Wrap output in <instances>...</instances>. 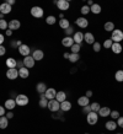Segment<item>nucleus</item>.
I'll use <instances>...</instances> for the list:
<instances>
[{
	"mask_svg": "<svg viewBox=\"0 0 123 134\" xmlns=\"http://www.w3.org/2000/svg\"><path fill=\"white\" fill-rule=\"evenodd\" d=\"M15 101H16V105L17 106H21V107H24V106H27L29 105V101L30 98L27 95H24V93H19L16 95V98H15Z\"/></svg>",
	"mask_w": 123,
	"mask_h": 134,
	"instance_id": "1",
	"label": "nucleus"
},
{
	"mask_svg": "<svg viewBox=\"0 0 123 134\" xmlns=\"http://www.w3.org/2000/svg\"><path fill=\"white\" fill-rule=\"evenodd\" d=\"M111 40H112V42H115V43H121L123 41V31L115 29V31H112Z\"/></svg>",
	"mask_w": 123,
	"mask_h": 134,
	"instance_id": "2",
	"label": "nucleus"
},
{
	"mask_svg": "<svg viewBox=\"0 0 123 134\" xmlns=\"http://www.w3.org/2000/svg\"><path fill=\"white\" fill-rule=\"evenodd\" d=\"M47 108H48L51 112H58V111L60 110V103L54 98V100H49L48 101V106H47Z\"/></svg>",
	"mask_w": 123,
	"mask_h": 134,
	"instance_id": "3",
	"label": "nucleus"
},
{
	"mask_svg": "<svg viewBox=\"0 0 123 134\" xmlns=\"http://www.w3.org/2000/svg\"><path fill=\"white\" fill-rule=\"evenodd\" d=\"M86 121H87V123H89L90 126H95L98 121V114L96 113V112H92V111H91L89 114H86Z\"/></svg>",
	"mask_w": 123,
	"mask_h": 134,
	"instance_id": "4",
	"label": "nucleus"
},
{
	"mask_svg": "<svg viewBox=\"0 0 123 134\" xmlns=\"http://www.w3.org/2000/svg\"><path fill=\"white\" fill-rule=\"evenodd\" d=\"M30 12H31V15H32L35 19H41V17L43 16V14H44V11H43V9H42L41 6H33Z\"/></svg>",
	"mask_w": 123,
	"mask_h": 134,
	"instance_id": "5",
	"label": "nucleus"
},
{
	"mask_svg": "<svg viewBox=\"0 0 123 134\" xmlns=\"http://www.w3.org/2000/svg\"><path fill=\"white\" fill-rule=\"evenodd\" d=\"M22 63H24V66H25V68H27V69H32L33 66H35V63H36V60H35V59L32 58V55H27V57L24 58Z\"/></svg>",
	"mask_w": 123,
	"mask_h": 134,
	"instance_id": "6",
	"label": "nucleus"
},
{
	"mask_svg": "<svg viewBox=\"0 0 123 134\" xmlns=\"http://www.w3.org/2000/svg\"><path fill=\"white\" fill-rule=\"evenodd\" d=\"M6 77L9 80H16L19 77V69L14 68V69H8L6 70Z\"/></svg>",
	"mask_w": 123,
	"mask_h": 134,
	"instance_id": "7",
	"label": "nucleus"
},
{
	"mask_svg": "<svg viewBox=\"0 0 123 134\" xmlns=\"http://www.w3.org/2000/svg\"><path fill=\"white\" fill-rule=\"evenodd\" d=\"M57 90L55 89H53V87H48V89H47V91H46L44 92V96H46V98H47V100H54V98H55V96H57Z\"/></svg>",
	"mask_w": 123,
	"mask_h": 134,
	"instance_id": "8",
	"label": "nucleus"
},
{
	"mask_svg": "<svg viewBox=\"0 0 123 134\" xmlns=\"http://www.w3.org/2000/svg\"><path fill=\"white\" fill-rule=\"evenodd\" d=\"M70 6V3L69 0H58V4H57V8L60 10V11H66Z\"/></svg>",
	"mask_w": 123,
	"mask_h": 134,
	"instance_id": "9",
	"label": "nucleus"
},
{
	"mask_svg": "<svg viewBox=\"0 0 123 134\" xmlns=\"http://www.w3.org/2000/svg\"><path fill=\"white\" fill-rule=\"evenodd\" d=\"M17 49H19V53H20L21 55H24V58L30 55V53H31V48L27 44H21Z\"/></svg>",
	"mask_w": 123,
	"mask_h": 134,
	"instance_id": "10",
	"label": "nucleus"
},
{
	"mask_svg": "<svg viewBox=\"0 0 123 134\" xmlns=\"http://www.w3.org/2000/svg\"><path fill=\"white\" fill-rule=\"evenodd\" d=\"M43 57H44V53H43V51H42V49H33L32 58L36 62L42 60V59H43Z\"/></svg>",
	"mask_w": 123,
	"mask_h": 134,
	"instance_id": "11",
	"label": "nucleus"
},
{
	"mask_svg": "<svg viewBox=\"0 0 123 134\" xmlns=\"http://www.w3.org/2000/svg\"><path fill=\"white\" fill-rule=\"evenodd\" d=\"M16 106H17L16 101H15L14 98H8V100L5 101V103H4V107L6 108V110H9V111H12Z\"/></svg>",
	"mask_w": 123,
	"mask_h": 134,
	"instance_id": "12",
	"label": "nucleus"
},
{
	"mask_svg": "<svg viewBox=\"0 0 123 134\" xmlns=\"http://www.w3.org/2000/svg\"><path fill=\"white\" fill-rule=\"evenodd\" d=\"M75 24H76V26H79L80 29H86V27L89 26V21L86 20L85 17H79V19L75 20Z\"/></svg>",
	"mask_w": 123,
	"mask_h": 134,
	"instance_id": "13",
	"label": "nucleus"
},
{
	"mask_svg": "<svg viewBox=\"0 0 123 134\" xmlns=\"http://www.w3.org/2000/svg\"><path fill=\"white\" fill-rule=\"evenodd\" d=\"M84 41H85L87 44H94L95 42H96L95 41V36L91 32L84 33Z\"/></svg>",
	"mask_w": 123,
	"mask_h": 134,
	"instance_id": "14",
	"label": "nucleus"
},
{
	"mask_svg": "<svg viewBox=\"0 0 123 134\" xmlns=\"http://www.w3.org/2000/svg\"><path fill=\"white\" fill-rule=\"evenodd\" d=\"M21 27V22L19 20H11L9 22V30L11 31H17Z\"/></svg>",
	"mask_w": 123,
	"mask_h": 134,
	"instance_id": "15",
	"label": "nucleus"
},
{
	"mask_svg": "<svg viewBox=\"0 0 123 134\" xmlns=\"http://www.w3.org/2000/svg\"><path fill=\"white\" fill-rule=\"evenodd\" d=\"M73 40H74V43H76V44H80L81 46L82 41H84V33L81 32H75L73 36Z\"/></svg>",
	"mask_w": 123,
	"mask_h": 134,
	"instance_id": "16",
	"label": "nucleus"
},
{
	"mask_svg": "<svg viewBox=\"0 0 123 134\" xmlns=\"http://www.w3.org/2000/svg\"><path fill=\"white\" fill-rule=\"evenodd\" d=\"M12 10V6H10L9 4L6 3H3V4L0 5V12L3 14V15H6V14H10Z\"/></svg>",
	"mask_w": 123,
	"mask_h": 134,
	"instance_id": "17",
	"label": "nucleus"
},
{
	"mask_svg": "<svg viewBox=\"0 0 123 134\" xmlns=\"http://www.w3.org/2000/svg\"><path fill=\"white\" fill-rule=\"evenodd\" d=\"M62 44L64 46V47H66V48H71V46L74 44V40L73 37H64L63 40H62Z\"/></svg>",
	"mask_w": 123,
	"mask_h": 134,
	"instance_id": "18",
	"label": "nucleus"
},
{
	"mask_svg": "<svg viewBox=\"0 0 123 134\" xmlns=\"http://www.w3.org/2000/svg\"><path fill=\"white\" fill-rule=\"evenodd\" d=\"M5 64H6V66H8V69H14V68H16L17 66V60L12 57L8 58L6 62H5Z\"/></svg>",
	"mask_w": 123,
	"mask_h": 134,
	"instance_id": "19",
	"label": "nucleus"
},
{
	"mask_svg": "<svg viewBox=\"0 0 123 134\" xmlns=\"http://www.w3.org/2000/svg\"><path fill=\"white\" fill-rule=\"evenodd\" d=\"M29 76H30V69L25 68V66H22V68L19 69V77H21V79H27Z\"/></svg>",
	"mask_w": 123,
	"mask_h": 134,
	"instance_id": "20",
	"label": "nucleus"
},
{
	"mask_svg": "<svg viewBox=\"0 0 123 134\" xmlns=\"http://www.w3.org/2000/svg\"><path fill=\"white\" fill-rule=\"evenodd\" d=\"M38 105L41 108H47V106H48V100L46 98L44 93H41L40 95V102H38Z\"/></svg>",
	"mask_w": 123,
	"mask_h": 134,
	"instance_id": "21",
	"label": "nucleus"
},
{
	"mask_svg": "<svg viewBox=\"0 0 123 134\" xmlns=\"http://www.w3.org/2000/svg\"><path fill=\"white\" fill-rule=\"evenodd\" d=\"M47 89H48V87H47V85H46L44 82H38L36 85V91L40 93V95H41V93H44L46 91H47Z\"/></svg>",
	"mask_w": 123,
	"mask_h": 134,
	"instance_id": "22",
	"label": "nucleus"
},
{
	"mask_svg": "<svg viewBox=\"0 0 123 134\" xmlns=\"http://www.w3.org/2000/svg\"><path fill=\"white\" fill-rule=\"evenodd\" d=\"M98 116H101V117H108L111 114V110L108 108V107H101L100 108V111L97 112Z\"/></svg>",
	"mask_w": 123,
	"mask_h": 134,
	"instance_id": "23",
	"label": "nucleus"
},
{
	"mask_svg": "<svg viewBox=\"0 0 123 134\" xmlns=\"http://www.w3.org/2000/svg\"><path fill=\"white\" fill-rule=\"evenodd\" d=\"M60 110H62V112H68V111H70L71 110V102H69V101H64V102H62L60 103Z\"/></svg>",
	"mask_w": 123,
	"mask_h": 134,
	"instance_id": "24",
	"label": "nucleus"
},
{
	"mask_svg": "<svg viewBox=\"0 0 123 134\" xmlns=\"http://www.w3.org/2000/svg\"><path fill=\"white\" fill-rule=\"evenodd\" d=\"M78 105L81 106V107H85V106L90 105V100L86 97V96H81V97L78 98Z\"/></svg>",
	"mask_w": 123,
	"mask_h": 134,
	"instance_id": "25",
	"label": "nucleus"
},
{
	"mask_svg": "<svg viewBox=\"0 0 123 134\" xmlns=\"http://www.w3.org/2000/svg\"><path fill=\"white\" fill-rule=\"evenodd\" d=\"M55 100H57L59 103L64 102L66 100V93L64 92V91H58V92H57V96H55Z\"/></svg>",
	"mask_w": 123,
	"mask_h": 134,
	"instance_id": "26",
	"label": "nucleus"
},
{
	"mask_svg": "<svg viewBox=\"0 0 123 134\" xmlns=\"http://www.w3.org/2000/svg\"><path fill=\"white\" fill-rule=\"evenodd\" d=\"M111 49H112V52L115 53V54H119V53H122V51H123L121 43H115V42H113V44H112Z\"/></svg>",
	"mask_w": 123,
	"mask_h": 134,
	"instance_id": "27",
	"label": "nucleus"
},
{
	"mask_svg": "<svg viewBox=\"0 0 123 134\" xmlns=\"http://www.w3.org/2000/svg\"><path fill=\"white\" fill-rule=\"evenodd\" d=\"M103 29H105V31H107V32H112V31H115V24H113L112 21H107V22H105V25H103Z\"/></svg>",
	"mask_w": 123,
	"mask_h": 134,
	"instance_id": "28",
	"label": "nucleus"
},
{
	"mask_svg": "<svg viewBox=\"0 0 123 134\" xmlns=\"http://www.w3.org/2000/svg\"><path fill=\"white\" fill-rule=\"evenodd\" d=\"M9 126V119L6 118V116L0 117V129H6Z\"/></svg>",
	"mask_w": 123,
	"mask_h": 134,
	"instance_id": "29",
	"label": "nucleus"
},
{
	"mask_svg": "<svg viewBox=\"0 0 123 134\" xmlns=\"http://www.w3.org/2000/svg\"><path fill=\"white\" fill-rule=\"evenodd\" d=\"M101 10H102V8H101V5H98V4H94L92 6H90V12H92L95 15L100 14Z\"/></svg>",
	"mask_w": 123,
	"mask_h": 134,
	"instance_id": "30",
	"label": "nucleus"
},
{
	"mask_svg": "<svg viewBox=\"0 0 123 134\" xmlns=\"http://www.w3.org/2000/svg\"><path fill=\"white\" fill-rule=\"evenodd\" d=\"M117 122H115V121H108V122H106V129L107 130H116V128H117Z\"/></svg>",
	"mask_w": 123,
	"mask_h": 134,
	"instance_id": "31",
	"label": "nucleus"
},
{
	"mask_svg": "<svg viewBox=\"0 0 123 134\" xmlns=\"http://www.w3.org/2000/svg\"><path fill=\"white\" fill-rule=\"evenodd\" d=\"M59 26H60V29L66 30L70 26L69 20H66V19H62V20H59Z\"/></svg>",
	"mask_w": 123,
	"mask_h": 134,
	"instance_id": "32",
	"label": "nucleus"
},
{
	"mask_svg": "<svg viewBox=\"0 0 123 134\" xmlns=\"http://www.w3.org/2000/svg\"><path fill=\"white\" fill-rule=\"evenodd\" d=\"M115 79H116V81L123 82V70L122 69H119V70H117V71H116Z\"/></svg>",
	"mask_w": 123,
	"mask_h": 134,
	"instance_id": "33",
	"label": "nucleus"
},
{
	"mask_svg": "<svg viewBox=\"0 0 123 134\" xmlns=\"http://www.w3.org/2000/svg\"><path fill=\"white\" fill-rule=\"evenodd\" d=\"M71 53H74V54H79V52H80V49H81V46L80 44H76V43H74L73 46H71Z\"/></svg>",
	"mask_w": 123,
	"mask_h": 134,
	"instance_id": "34",
	"label": "nucleus"
},
{
	"mask_svg": "<svg viewBox=\"0 0 123 134\" xmlns=\"http://www.w3.org/2000/svg\"><path fill=\"white\" fill-rule=\"evenodd\" d=\"M90 107H91V111H92V112H96V113H97L98 111H100V108H101L100 103H97V102H92L90 105Z\"/></svg>",
	"mask_w": 123,
	"mask_h": 134,
	"instance_id": "35",
	"label": "nucleus"
},
{
	"mask_svg": "<svg viewBox=\"0 0 123 134\" xmlns=\"http://www.w3.org/2000/svg\"><path fill=\"white\" fill-rule=\"evenodd\" d=\"M8 29H9V22L6 20H4V19H1V20H0V30L6 31Z\"/></svg>",
	"mask_w": 123,
	"mask_h": 134,
	"instance_id": "36",
	"label": "nucleus"
},
{
	"mask_svg": "<svg viewBox=\"0 0 123 134\" xmlns=\"http://www.w3.org/2000/svg\"><path fill=\"white\" fill-rule=\"evenodd\" d=\"M46 22H47V25H49V26H52V25H54L55 22H57V19H55V16H48L47 19H46Z\"/></svg>",
	"mask_w": 123,
	"mask_h": 134,
	"instance_id": "37",
	"label": "nucleus"
},
{
	"mask_svg": "<svg viewBox=\"0 0 123 134\" xmlns=\"http://www.w3.org/2000/svg\"><path fill=\"white\" fill-rule=\"evenodd\" d=\"M79 59H80V55H79V54H74V53H70L69 60L71 62V63H76Z\"/></svg>",
	"mask_w": 123,
	"mask_h": 134,
	"instance_id": "38",
	"label": "nucleus"
},
{
	"mask_svg": "<svg viewBox=\"0 0 123 134\" xmlns=\"http://www.w3.org/2000/svg\"><path fill=\"white\" fill-rule=\"evenodd\" d=\"M64 33H65V36H66V37H70L71 35H74L75 32H74L73 26H69V27H68L66 30H64Z\"/></svg>",
	"mask_w": 123,
	"mask_h": 134,
	"instance_id": "39",
	"label": "nucleus"
},
{
	"mask_svg": "<svg viewBox=\"0 0 123 134\" xmlns=\"http://www.w3.org/2000/svg\"><path fill=\"white\" fill-rule=\"evenodd\" d=\"M80 11H81L82 15H87V14H90V6H87V5H84V6H81Z\"/></svg>",
	"mask_w": 123,
	"mask_h": 134,
	"instance_id": "40",
	"label": "nucleus"
},
{
	"mask_svg": "<svg viewBox=\"0 0 123 134\" xmlns=\"http://www.w3.org/2000/svg\"><path fill=\"white\" fill-rule=\"evenodd\" d=\"M21 44H22V42L19 41V40H12L11 41V47L12 48H19Z\"/></svg>",
	"mask_w": 123,
	"mask_h": 134,
	"instance_id": "41",
	"label": "nucleus"
},
{
	"mask_svg": "<svg viewBox=\"0 0 123 134\" xmlns=\"http://www.w3.org/2000/svg\"><path fill=\"white\" fill-rule=\"evenodd\" d=\"M112 44H113V42H112V40H111V38H108V40H106V41L103 42V47H105L106 49L111 48V47H112Z\"/></svg>",
	"mask_w": 123,
	"mask_h": 134,
	"instance_id": "42",
	"label": "nucleus"
},
{
	"mask_svg": "<svg viewBox=\"0 0 123 134\" xmlns=\"http://www.w3.org/2000/svg\"><path fill=\"white\" fill-rule=\"evenodd\" d=\"M110 116H111V118H113V119H118V118H119V112H118V111H111V114H110Z\"/></svg>",
	"mask_w": 123,
	"mask_h": 134,
	"instance_id": "43",
	"label": "nucleus"
},
{
	"mask_svg": "<svg viewBox=\"0 0 123 134\" xmlns=\"http://www.w3.org/2000/svg\"><path fill=\"white\" fill-rule=\"evenodd\" d=\"M92 48H94V52H100L101 51V44L98 43V42H95L94 44H92Z\"/></svg>",
	"mask_w": 123,
	"mask_h": 134,
	"instance_id": "44",
	"label": "nucleus"
},
{
	"mask_svg": "<svg viewBox=\"0 0 123 134\" xmlns=\"http://www.w3.org/2000/svg\"><path fill=\"white\" fill-rule=\"evenodd\" d=\"M90 112H91V107H90V105L85 106V107H82V113H84V114H89Z\"/></svg>",
	"mask_w": 123,
	"mask_h": 134,
	"instance_id": "45",
	"label": "nucleus"
},
{
	"mask_svg": "<svg viewBox=\"0 0 123 134\" xmlns=\"http://www.w3.org/2000/svg\"><path fill=\"white\" fill-rule=\"evenodd\" d=\"M5 53H6V48H5L4 46H0V57L5 55Z\"/></svg>",
	"mask_w": 123,
	"mask_h": 134,
	"instance_id": "46",
	"label": "nucleus"
},
{
	"mask_svg": "<svg viewBox=\"0 0 123 134\" xmlns=\"http://www.w3.org/2000/svg\"><path fill=\"white\" fill-rule=\"evenodd\" d=\"M117 126L123 128V117H121V116H119V118L117 119Z\"/></svg>",
	"mask_w": 123,
	"mask_h": 134,
	"instance_id": "47",
	"label": "nucleus"
},
{
	"mask_svg": "<svg viewBox=\"0 0 123 134\" xmlns=\"http://www.w3.org/2000/svg\"><path fill=\"white\" fill-rule=\"evenodd\" d=\"M5 110H6V108H5L4 106H0V117H3V116H5Z\"/></svg>",
	"mask_w": 123,
	"mask_h": 134,
	"instance_id": "48",
	"label": "nucleus"
},
{
	"mask_svg": "<svg viewBox=\"0 0 123 134\" xmlns=\"http://www.w3.org/2000/svg\"><path fill=\"white\" fill-rule=\"evenodd\" d=\"M85 96H86L87 98L92 97V91H91V90H87V91H86V93H85Z\"/></svg>",
	"mask_w": 123,
	"mask_h": 134,
	"instance_id": "49",
	"label": "nucleus"
},
{
	"mask_svg": "<svg viewBox=\"0 0 123 134\" xmlns=\"http://www.w3.org/2000/svg\"><path fill=\"white\" fill-rule=\"evenodd\" d=\"M12 117H14V113H12V111H10V112H8V113H6V118H8V119H11Z\"/></svg>",
	"mask_w": 123,
	"mask_h": 134,
	"instance_id": "50",
	"label": "nucleus"
},
{
	"mask_svg": "<svg viewBox=\"0 0 123 134\" xmlns=\"http://www.w3.org/2000/svg\"><path fill=\"white\" fill-rule=\"evenodd\" d=\"M5 3H6V4H9L10 6H12V5H15V3H16V1H15V0H6Z\"/></svg>",
	"mask_w": 123,
	"mask_h": 134,
	"instance_id": "51",
	"label": "nucleus"
},
{
	"mask_svg": "<svg viewBox=\"0 0 123 134\" xmlns=\"http://www.w3.org/2000/svg\"><path fill=\"white\" fill-rule=\"evenodd\" d=\"M4 41H5L4 35H1V33H0V46H3V44H4Z\"/></svg>",
	"mask_w": 123,
	"mask_h": 134,
	"instance_id": "52",
	"label": "nucleus"
},
{
	"mask_svg": "<svg viewBox=\"0 0 123 134\" xmlns=\"http://www.w3.org/2000/svg\"><path fill=\"white\" fill-rule=\"evenodd\" d=\"M5 36H12V31L11 30H6V31H5Z\"/></svg>",
	"mask_w": 123,
	"mask_h": 134,
	"instance_id": "53",
	"label": "nucleus"
},
{
	"mask_svg": "<svg viewBox=\"0 0 123 134\" xmlns=\"http://www.w3.org/2000/svg\"><path fill=\"white\" fill-rule=\"evenodd\" d=\"M22 66H24V63H22V62H17V66H16V68H19V69H20V68H22Z\"/></svg>",
	"mask_w": 123,
	"mask_h": 134,
	"instance_id": "54",
	"label": "nucleus"
},
{
	"mask_svg": "<svg viewBox=\"0 0 123 134\" xmlns=\"http://www.w3.org/2000/svg\"><path fill=\"white\" fill-rule=\"evenodd\" d=\"M69 55H70V53H68V52H65L64 54H63V57L65 58V59H69Z\"/></svg>",
	"mask_w": 123,
	"mask_h": 134,
	"instance_id": "55",
	"label": "nucleus"
},
{
	"mask_svg": "<svg viewBox=\"0 0 123 134\" xmlns=\"http://www.w3.org/2000/svg\"><path fill=\"white\" fill-rule=\"evenodd\" d=\"M1 19H3V14L0 12V20H1Z\"/></svg>",
	"mask_w": 123,
	"mask_h": 134,
	"instance_id": "56",
	"label": "nucleus"
},
{
	"mask_svg": "<svg viewBox=\"0 0 123 134\" xmlns=\"http://www.w3.org/2000/svg\"><path fill=\"white\" fill-rule=\"evenodd\" d=\"M85 134H90V133H85Z\"/></svg>",
	"mask_w": 123,
	"mask_h": 134,
	"instance_id": "57",
	"label": "nucleus"
},
{
	"mask_svg": "<svg viewBox=\"0 0 123 134\" xmlns=\"http://www.w3.org/2000/svg\"><path fill=\"white\" fill-rule=\"evenodd\" d=\"M117 134H121V133H117ZM122 134H123V133H122Z\"/></svg>",
	"mask_w": 123,
	"mask_h": 134,
	"instance_id": "58",
	"label": "nucleus"
},
{
	"mask_svg": "<svg viewBox=\"0 0 123 134\" xmlns=\"http://www.w3.org/2000/svg\"><path fill=\"white\" fill-rule=\"evenodd\" d=\"M101 134H105V133H101Z\"/></svg>",
	"mask_w": 123,
	"mask_h": 134,
	"instance_id": "59",
	"label": "nucleus"
}]
</instances>
